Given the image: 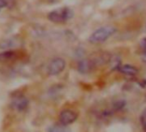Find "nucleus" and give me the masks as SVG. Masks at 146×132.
Instances as JSON below:
<instances>
[{
    "instance_id": "nucleus-7",
    "label": "nucleus",
    "mask_w": 146,
    "mask_h": 132,
    "mask_svg": "<svg viewBox=\"0 0 146 132\" xmlns=\"http://www.w3.org/2000/svg\"><path fill=\"white\" fill-rule=\"evenodd\" d=\"M17 54L14 51H5L0 53V62L6 63L9 61H13L17 57Z\"/></svg>"
},
{
    "instance_id": "nucleus-11",
    "label": "nucleus",
    "mask_w": 146,
    "mask_h": 132,
    "mask_svg": "<svg viewBox=\"0 0 146 132\" xmlns=\"http://www.w3.org/2000/svg\"><path fill=\"white\" fill-rule=\"evenodd\" d=\"M140 46L143 49V51H146V38H143L141 41H140Z\"/></svg>"
},
{
    "instance_id": "nucleus-1",
    "label": "nucleus",
    "mask_w": 146,
    "mask_h": 132,
    "mask_svg": "<svg viewBox=\"0 0 146 132\" xmlns=\"http://www.w3.org/2000/svg\"><path fill=\"white\" fill-rule=\"evenodd\" d=\"M117 29L112 26H105L96 30L89 38V40L92 44H99L106 41L111 36L116 33Z\"/></svg>"
},
{
    "instance_id": "nucleus-4",
    "label": "nucleus",
    "mask_w": 146,
    "mask_h": 132,
    "mask_svg": "<svg viewBox=\"0 0 146 132\" xmlns=\"http://www.w3.org/2000/svg\"><path fill=\"white\" fill-rule=\"evenodd\" d=\"M78 118V114L71 110H64L59 114V123L60 124L66 126L74 123Z\"/></svg>"
},
{
    "instance_id": "nucleus-6",
    "label": "nucleus",
    "mask_w": 146,
    "mask_h": 132,
    "mask_svg": "<svg viewBox=\"0 0 146 132\" xmlns=\"http://www.w3.org/2000/svg\"><path fill=\"white\" fill-rule=\"evenodd\" d=\"M96 67V65L91 58H85L78 62V71L81 74H88L91 72Z\"/></svg>"
},
{
    "instance_id": "nucleus-12",
    "label": "nucleus",
    "mask_w": 146,
    "mask_h": 132,
    "mask_svg": "<svg viewBox=\"0 0 146 132\" xmlns=\"http://www.w3.org/2000/svg\"><path fill=\"white\" fill-rule=\"evenodd\" d=\"M7 5H8L7 0H0V11L4 9L5 7H6Z\"/></svg>"
},
{
    "instance_id": "nucleus-2",
    "label": "nucleus",
    "mask_w": 146,
    "mask_h": 132,
    "mask_svg": "<svg viewBox=\"0 0 146 132\" xmlns=\"http://www.w3.org/2000/svg\"><path fill=\"white\" fill-rule=\"evenodd\" d=\"M73 15H74V12H73L71 9L68 7H64V8H59L58 10L51 11L48 14L47 18L52 22L62 23L71 19L73 17Z\"/></svg>"
},
{
    "instance_id": "nucleus-9",
    "label": "nucleus",
    "mask_w": 146,
    "mask_h": 132,
    "mask_svg": "<svg viewBox=\"0 0 146 132\" xmlns=\"http://www.w3.org/2000/svg\"><path fill=\"white\" fill-rule=\"evenodd\" d=\"M140 122H141L143 129L144 131H146V108L142 112V113L140 115Z\"/></svg>"
},
{
    "instance_id": "nucleus-13",
    "label": "nucleus",
    "mask_w": 146,
    "mask_h": 132,
    "mask_svg": "<svg viewBox=\"0 0 146 132\" xmlns=\"http://www.w3.org/2000/svg\"><path fill=\"white\" fill-rule=\"evenodd\" d=\"M142 60H143V63H146V51H143V54H142Z\"/></svg>"
},
{
    "instance_id": "nucleus-3",
    "label": "nucleus",
    "mask_w": 146,
    "mask_h": 132,
    "mask_svg": "<svg viewBox=\"0 0 146 132\" xmlns=\"http://www.w3.org/2000/svg\"><path fill=\"white\" fill-rule=\"evenodd\" d=\"M65 68V61L61 57H56L52 59L48 67H47V72L50 76H57L60 74Z\"/></svg>"
},
{
    "instance_id": "nucleus-8",
    "label": "nucleus",
    "mask_w": 146,
    "mask_h": 132,
    "mask_svg": "<svg viewBox=\"0 0 146 132\" xmlns=\"http://www.w3.org/2000/svg\"><path fill=\"white\" fill-rule=\"evenodd\" d=\"M119 71L121 73L125 75H128V76H135L137 73V69L134 67V66H131L129 64L120 66V67H119Z\"/></svg>"
},
{
    "instance_id": "nucleus-10",
    "label": "nucleus",
    "mask_w": 146,
    "mask_h": 132,
    "mask_svg": "<svg viewBox=\"0 0 146 132\" xmlns=\"http://www.w3.org/2000/svg\"><path fill=\"white\" fill-rule=\"evenodd\" d=\"M125 106V100H118L116 102L113 103V109L115 111H119V110H121L124 106Z\"/></svg>"
},
{
    "instance_id": "nucleus-5",
    "label": "nucleus",
    "mask_w": 146,
    "mask_h": 132,
    "mask_svg": "<svg viewBox=\"0 0 146 132\" xmlns=\"http://www.w3.org/2000/svg\"><path fill=\"white\" fill-rule=\"evenodd\" d=\"M11 107L18 112L24 111L29 106V100L23 94H18L15 96L11 103Z\"/></svg>"
}]
</instances>
